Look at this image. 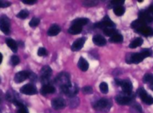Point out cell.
Segmentation results:
<instances>
[{"label": "cell", "mask_w": 153, "mask_h": 113, "mask_svg": "<svg viewBox=\"0 0 153 113\" xmlns=\"http://www.w3.org/2000/svg\"><path fill=\"white\" fill-rule=\"evenodd\" d=\"M152 54V52L149 49H142L140 52L137 53H129L127 55L126 62L128 64H139L142 61L144 60V58L150 56Z\"/></svg>", "instance_id": "obj_1"}, {"label": "cell", "mask_w": 153, "mask_h": 113, "mask_svg": "<svg viewBox=\"0 0 153 113\" xmlns=\"http://www.w3.org/2000/svg\"><path fill=\"white\" fill-rule=\"evenodd\" d=\"M117 85H120L122 88L123 91L126 94H130L132 91V83L128 79H115Z\"/></svg>", "instance_id": "obj_2"}, {"label": "cell", "mask_w": 153, "mask_h": 113, "mask_svg": "<svg viewBox=\"0 0 153 113\" xmlns=\"http://www.w3.org/2000/svg\"><path fill=\"white\" fill-rule=\"evenodd\" d=\"M111 107V103L107 99H100L98 101L96 102L94 105V108L97 110L102 111L104 112H108Z\"/></svg>", "instance_id": "obj_3"}, {"label": "cell", "mask_w": 153, "mask_h": 113, "mask_svg": "<svg viewBox=\"0 0 153 113\" xmlns=\"http://www.w3.org/2000/svg\"><path fill=\"white\" fill-rule=\"evenodd\" d=\"M55 82L61 87L64 86H68V85H71V82H70V75L67 73H61L58 76V77L55 79Z\"/></svg>", "instance_id": "obj_4"}, {"label": "cell", "mask_w": 153, "mask_h": 113, "mask_svg": "<svg viewBox=\"0 0 153 113\" xmlns=\"http://www.w3.org/2000/svg\"><path fill=\"white\" fill-rule=\"evenodd\" d=\"M10 19L6 15H1L0 16V30L4 34H8L10 32Z\"/></svg>", "instance_id": "obj_5"}, {"label": "cell", "mask_w": 153, "mask_h": 113, "mask_svg": "<svg viewBox=\"0 0 153 113\" xmlns=\"http://www.w3.org/2000/svg\"><path fill=\"white\" fill-rule=\"evenodd\" d=\"M52 70L49 66H44L42 68L41 71H40V74H41L40 79H41V82L43 84V85H49V78L52 74Z\"/></svg>", "instance_id": "obj_6"}, {"label": "cell", "mask_w": 153, "mask_h": 113, "mask_svg": "<svg viewBox=\"0 0 153 113\" xmlns=\"http://www.w3.org/2000/svg\"><path fill=\"white\" fill-rule=\"evenodd\" d=\"M137 94L140 97L142 101L147 105L153 104V97L148 94L143 88H140L137 90Z\"/></svg>", "instance_id": "obj_7"}, {"label": "cell", "mask_w": 153, "mask_h": 113, "mask_svg": "<svg viewBox=\"0 0 153 113\" xmlns=\"http://www.w3.org/2000/svg\"><path fill=\"white\" fill-rule=\"evenodd\" d=\"M115 23L111 21V19L108 17V16H105L104 17V19L100 22H97L94 25V26L97 27V28H102V29L104 30L106 28H114L115 26Z\"/></svg>", "instance_id": "obj_8"}, {"label": "cell", "mask_w": 153, "mask_h": 113, "mask_svg": "<svg viewBox=\"0 0 153 113\" xmlns=\"http://www.w3.org/2000/svg\"><path fill=\"white\" fill-rule=\"evenodd\" d=\"M61 91L64 93L65 94H67L69 97H74L76 96V94L79 92V88H78L77 85H73L71 84L70 85L68 86H64L61 88Z\"/></svg>", "instance_id": "obj_9"}, {"label": "cell", "mask_w": 153, "mask_h": 113, "mask_svg": "<svg viewBox=\"0 0 153 113\" xmlns=\"http://www.w3.org/2000/svg\"><path fill=\"white\" fill-rule=\"evenodd\" d=\"M20 92L26 95H34L37 93L36 87L32 84H26L20 88Z\"/></svg>", "instance_id": "obj_10"}, {"label": "cell", "mask_w": 153, "mask_h": 113, "mask_svg": "<svg viewBox=\"0 0 153 113\" xmlns=\"http://www.w3.org/2000/svg\"><path fill=\"white\" fill-rule=\"evenodd\" d=\"M115 100L120 105H128L129 103H132L133 97H130L129 94H120L117 96Z\"/></svg>", "instance_id": "obj_11"}, {"label": "cell", "mask_w": 153, "mask_h": 113, "mask_svg": "<svg viewBox=\"0 0 153 113\" xmlns=\"http://www.w3.org/2000/svg\"><path fill=\"white\" fill-rule=\"evenodd\" d=\"M31 73L27 70H23V71L18 72L16 73L14 76V82L16 83H21V82H24L25 79L29 78Z\"/></svg>", "instance_id": "obj_12"}, {"label": "cell", "mask_w": 153, "mask_h": 113, "mask_svg": "<svg viewBox=\"0 0 153 113\" xmlns=\"http://www.w3.org/2000/svg\"><path fill=\"white\" fill-rule=\"evenodd\" d=\"M51 103H52V107L53 109H56V110L64 109L66 106V104H67L65 100H64L63 98H60V97L53 99L52 102H51Z\"/></svg>", "instance_id": "obj_13"}, {"label": "cell", "mask_w": 153, "mask_h": 113, "mask_svg": "<svg viewBox=\"0 0 153 113\" xmlns=\"http://www.w3.org/2000/svg\"><path fill=\"white\" fill-rule=\"evenodd\" d=\"M85 41H86V37H80V38L77 39L76 40H75L74 43L72 45L71 49L74 52L79 51L84 46Z\"/></svg>", "instance_id": "obj_14"}, {"label": "cell", "mask_w": 153, "mask_h": 113, "mask_svg": "<svg viewBox=\"0 0 153 113\" xmlns=\"http://www.w3.org/2000/svg\"><path fill=\"white\" fill-rule=\"evenodd\" d=\"M139 19L143 20V22H145L146 23L147 22H151L153 21V15L149 13L147 11V10H141V11L139 13Z\"/></svg>", "instance_id": "obj_15"}, {"label": "cell", "mask_w": 153, "mask_h": 113, "mask_svg": "<svg viewBox=\"0 0 153 113\" xmlns=\"http://www.w3.org/2000/svg\"><path fill=\"white\" fill-rule=\"evenodd\" d=\"M145 26H146V23L145 22H143L141 19H136V20L133 21L132 23L131 24V27L132 28H134L137 32H138L140 29H142L143 28H144Z\"/></svg>", "instance_id": "obj_16"}, {"label": "cell", "mask_w": 153, "mask_h": 113, "mask_svg": "<svg viewBox=\"0 0 153 113\" xmlns=\"http://www.w3.org/2000/svg\"><path fill=\"white\" fill-rule=\"evenodd\" d=\"M93 42L98 46H103L106 44V40L100 34H96L93 37Z\"/></svg>", "instance_id": "obj_17"}, {"label": "cell", "mask_w": 153, "mask_h": 113, "mask_svg": "<svg viewBox=\"0 0 153 113\" xmlns=\"http://www.w3.org/2000/svg\"><path fill=\"white\" fill-rule=\"evenodd\" d=\"M61 30V27L58 24H53L49 28V30L47 31V34L49 36H55L59 34Z\"/></svg>", "instance_id": "obj_18"}, {"label": "cell", "mask_w": 153, "mask_h": 113, "mask_svg": "<svg viewBox=\"0 0 153 113\" xmlns=\"http://www.w3.org/2000/svg\"><path fill=\"white\" fill-rule=\"evenodd\" d=\"M78 67L82 71H87L89 68V64L86 59H85L83 57H81L78 62Z\"/></svg>", "instance_id": "obj_19"}, {"label": "cell", "mask_w": 153, "mask_h": 113, "mask_svg": "<svg viewBox=\"0 0 153 113\" xmlns=\"http://www.w3.org/2000/svg\"><path fill=\"white\" fill-rule=\"evenodd\" d=\"M55 91V88L53 86V85H45L42 87L41 90H40V92L43 94V95H46V94H52Z\"/></svg>", "instance_id": "obj_20"}, {"label": "cell", "mask_w": 153, "mask_h": 113, "mask_svg": "<svg viewBox=\"0 0 153 113\" xmlns=\"http://www.w3.org/2000/svg\"><path fill=\"white\" fill-rule=\"evenodd\" d=\"M82 26L76 24H72L71 26L68 29V32L71 34H79L82 32Z\"/></svg>", "instance_id": "obj_21"}, {"label": "cell", "mask_w": 153, "mask_h": 113, "mask_svg": "<svg viewBox=\"0 0 153 113\" xmlns=\"http://www.w3.org/2000/svg\"><path fill=\"white\" fill-rule=\"evenodd\" d=\"M6 43H7V46L13 51V52H16L18 49V45L16 42L14 40L11 38H8L6 40Z\"/></svg>", "instance_id": "obj_22"}, {"label": "cell", "mask_w": 153, "mask_h": 113, "mask_svg": "<svg viewBox=\"0 0 153 113\" xmlns=\"http://www.w3.org/2000/svg\"><path fill=\"white\" fill-rule=\"evenodd\" d=\"M143 43V40L141 37H137L134 40H133L129 44V48L131 49H134V48H137L138 46H141Z\"/></svg>", "instance_id": "obj_23"}, {"label": "cell", "mask_w": 153, "mask_h": 113, "mask_svg": "<svg viewBox=\"0 0 153 113\" xmlns=\"http://www.w3.org/2000/svg\"><path fill=\"white\" fill-rule=\"evenodd\" d=\"M138 33H140L141 34L146 36V37H148V36H152L153 35V28H150V27H148L147 25H146L144 28L140 29V31H138Z\"/></svg>", "instance_id": "obj_24"}, {"label": "cell", "mask_w": 153, "mask_h": 113, "mask_svg": "<svg viewBox=\"0 0 153 113\" xmlns=\"http://www.w3.org/2000/svg\"><path fill=\"white\" fill-rule=\"evenodd\" d=\"M123 40V35H121L120 34H117L115 35L112 36V37H110L109 39V41L111 43H122Z\"/></svg>", "instance_id": "obj_25"}, {"label": "cell", "mask_w": 153, "mask_h": 113, "mask_svg": "<svg viewBox=\"0 0 153 113\" xmlns=\"http://www.w3.org/2000/svg\"><path fill=\"white\" fill-rule=\"evenodd\" d=\"M68 102L70 107L76 108L79 106V103H80V100H79V97H76V96H74V97H70Z\"/></svg>", "instance_id": "obj_26"}, {"label": "cell", "mask_w": 153, "mask_h": 113, "mask_svg": "<svg viewBox=\"0 0 153 113\" xmlns=\"http://www.w3.org/2000/svg\"><path fill=\"white\" fill-rule=\"evenodd\" d=\"M88 21L89 20H88V19H87V18H77V19H74V20L72 22V24H76V25L83 26V25L88 24Z\"/></svg>", "instance_id": "obj_27"}, {"label": "cell", "mask_w": 153, "mask_h": 113, "mask_svg": "<svg viewBox=\"0 0 153 113\" xmlns=\"http://www.w3.org/2000/svg\"><path fill=\"white\" fill-rule=\"evenodd\" d=\"M103 31H104L105 34L107 36H109V37H112V36L118 34L117 30L115 29L114 28H106Z\"/></svg>", "instance_id": "obj_28"}, {"label": "cell", "mask_w": 153, "mask_h": 113, "mask_svg": "<svg viewBox=\"0 0 153 113\" xmlns=\"http://www.w3.org/2000/svg\"><path fill=\"white\" fill-rule=\"evenodd\" d=\"M114 12L117 16H123L125 13V8L123 6H116L114 7Z\"/></svg>", "instance_id": "obj_29"}, {"label": "cell", "mask_w": 153, "mask_h": 113, "mask_svg": "<svg viewBox=\"0 0 153 113\" xmlns=\"http://www.w3.org/2000/svg\"><path fill=\"white\" fill-rule=\"evenodd\" d=\"M143 80L144 83L151 84L153 82V75L151 73H146L143 78Z\"/></svg>", "instance_id": "obj_30"}, {"label": "cell", "mask_w": 153, "mask_h": 113, "mask_svg": "<svg viewBox=\"0 0 153 113\" xmlns=\"http://www.w3.org/2000/svg\"><path fill=\"white\" fill-rule=\"evenodd\" d=\"M100 89L102 93H103V94H107L108 92V85L105 82H102L100 85Z\"/></svg>", "instance_id": "obj_31"}, {"label": "cell", "mask_w": 153, "mask_h": 113, "mask_svg": "<svg viewBox=\"0 0 153 113\" xmlns=\"http://www.w3.org/2000/svg\"><path fill=\"white\" fill-rule=\"evenodd\" d=\"M98 4V1H94V0H90V1H84L82 4L85 7H94Z\"/></svg>", "instance_id": "obj_32"}, {"label": "cell", "mask_w": 153, "mask_h": 113, "mask_svg": "<svg viewBox=\"0 0 153 113\" xmlns=\"http://www.w3.org/2000/svg\"><path fill=\"white\" fill-rule=\"evenodd\" d=\"M28 14H29V13H28V10H22L21 11H19V13L16 14V16H17L18 18H19V19H25V18L28 17Z\"/></svg>", "instance_id": "obj_33"}, {"label": "cell", "mask_w": 153, "mask_h": 113, "mask_svg": "<svg viewBox=\"0 0 153 113\" xmlns=\"http://www.w3.org/2000/svg\"><path fill=\"white\" fill-rule=\"evenodd\" d=\"M131 109H132V111H134L136 113H143L141 106L138 103H132L131 104Z\"/></svg>", "instance_id": "obj_34"}, {"label": "cell", "mask_w": 153, "mask_h": 113, "mask_svg": "<svg viewBox=\"0 0 153 113\" xmlns=\"http://www.w3.org/2000/svg\"><path fill=\"white\" fill-rule=\"evenodd\" d=\"M39 24H40V19H38L37 17H33L29 22V25L31 27H32V28L37 26Z\"/></svg>", "instance_id": "obj_35"}, {"label": "cell", "mask_w": 153, "mask_h": 113, "mask_svg": "<svg viewBox=\"0 0 153 113\" xmlns=\"http://www.w3.org/2000/svg\"><path fill=\"white\" fill-rule=\"evenodd\" d=\"M19 63V58L17 55H12L10 58V64L13 66L17 65Z\"/></svg>", "instance_id": "obj_36"}, {"label": "cell", "mask_w": 153, "mask_h": 113, "mask_svg": "<svg viewBox=\"0 0 153 113\" xmlns=\"http://www.w3.org/2000/svg\"><path fill=\"white\" fill-rule=\"evenodd\" d=\"M82 92L85 94H91L93 93V88L91 86L87 85V86H85L82 88Z\"/></svg>", "instance_id": "obj_37"}, {"label": "cell", "mask_w": 153, "mask_h": 113, "mask_svg": "<svg viewBox=\"0 0 153 113\" xmlns=\"http://www.w3.org/2000/svg\"><path fill=\"white\" fill-rule=\"evenodd\" d=\"M37 55L39 56H46V55H47V51L45 48L40 47L39 48L38 51H37Z\"/></svg>", "instance_id": "obj_38"}, {"label": "cell", "mask_w": 153, "mask_h": 113, "mask_svg": "<svg viewBox=\"0 0 153 113\" xmlns=\"http://www.w3.org/2000/svg\"><path fill=\"white\" fill-rule=\"evenodd\" d=\"M111 4L116 6H123V4L125 3V1L124 0H114V1H111Z\"/></svg>", "instance_id": "obj_39"}, {"label": "cell", "mask_w": 153, "mask_h": 113, "mask_svg": "<svg viewBox=\"0 0 153 113\" xmlns=\"http://www.w3.org/2000/svg\"><path fill=\"white\" fill-rule=\"evenodd\" d=\"M10 5V3L7 1H2L0 0V7H7Z\"/></svg>", "instance_id": "obj_40"}, {"label": "cell", "mask_w": 153, "mask_h": 113, "mask_svg": "<svg viewBox=\"0 0 153 113\" xmlns=\"http://www.w3.org/2000/svg\"><path fill=\"white\" fill-rule=\"evenodd\" d=\"M17 113H28V112L25 106H20V107H19V109H18Z\"/></svg>", "instance_id": "obj_41"}, {"label": "cell", "mask_w": 153, "mask_h": 113, "mask_svg": "<svg viewBox=\"0 0 153 113\" xmlns=\"http://www.w3.org/2000/svg\"><path fill=\"white\" fill-rule=\"evenodd\" d=\"M22 2L26 4H34L37 2L36 0H22Z\"/></svg>", "instance_id": "obj_42"}, {"label": "cell", "mask_w": 153, "mask_h": 113, "mask_svg": "<svg viewBox=\"0 0 153 113\" xmlns=\"http://www.w3.org/2000/svg\"><path fill=\"white\" fill-rule=\"evenodd\" d=\"M147 11L149 12V13H151V14L153 15V4H152V5H150L149 7H148Z\"/></svg>", "instance_id": "obj_43"}, {"label": "cell", "mask_w": 153, "mask_h": 113, "mask_svg": "<svg viewBox=\"0 0 153 113\" xmlns=\"http://www.w3.org/2000/svg\"><path fill=\"white\" fill-rule=\"evenodd\" d=\"M1 61H2V55L0 53V64L1 63Z\"/></svg>", "instance_id": "obj_44"}, {"label": "cell", "mask_w": 153, "mask_h": 113, "mask_svg": "<svg viewBox=\"0 0 153 113\" xmlns=\"http://www.w3.org/2000/svg\"><path fill=\"white\" fill-rule=\"evenodd\" d=\"M150 88L153 91V82H152V83L150 84Z\"/></svg>", "instance_id": "obj_45"}, {"label": "cell", "mask_w": 153, "mask_h": 113, "mask_svg": "<svg viewBox=\"0 0 153 113\" xmlns=\"http://www.w3.org/2000/svg\"><path fill=\"white\" fill-rule=\"evenodd\" d=\"M138 1L139 2H142V1H143V0H138Z\"/></svg>", "instance_id": "obj_46"}]
</instances>
